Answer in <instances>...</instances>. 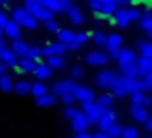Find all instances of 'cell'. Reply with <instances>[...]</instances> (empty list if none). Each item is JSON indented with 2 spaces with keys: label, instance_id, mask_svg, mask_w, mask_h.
<instances>
[{
  "label": "cell",
  "instance_id": "1",
  "mask_svg": "<svg viewBox=\"0 0 152 138\" xmlns=\"http://www.w3.org/2000/svg\"><path fill=\"white\" fill-rule=\"evenodd\" d=\"M82 109H83L82 112L87 115V119H88L90 125H95L96 122H98V119L102 117V114L105 112V107H103L102 104H98L96 101H92V102H88V104H83Z\"/></svg>",
  "mask_w": 152,
  "mask_h": 138
},
{
  "label": "cell",
  "instance_id": "2",
  "mask_svg": "<svg viewBox=\"0 0 152 138\" xmlns=\"http://www.w3.org/2000/svg\"><path fill=\"white\" fill-rule=\"evenodd\" d=\"M118 78V75H116L113 70H102V72H98V75H96L95 78V83L98 88L102 89H110L113 86V83H115V80Z\"/></svg>",
  "mask_w": 152,
  "mask_h": 138
},
{
  "label": "cell",
  "instance_id": "3",
  "mask_svg": "<svg viewBox=\"0 0 152 138\" xmlns=\"http://www.w3.org/2000/svg\"><path fill=\"white\" fill-rule=\"evenodd\" d=\"M85 62L90 67H105L110 62V55L103 50H92L85 55Z\"/></svg>",
  "mask_w": 152,
  "mask_h": 138
},
{
  "label": "cell",
  "instance_id": "4",
  "mask_svg": "<svg viewBox=\"0 0 152 138\" xmlns=\"http://www.w3.org/2000/svg\"><path fill=\"white\" fill-rule=\"evenodd\" d=\"M72 94H74V98H75V101H79L82 106L83 104H88V102H92V101H95V93H93V89L87 88V86L75 85Z\"/></svg>",
  "mask_w": 152,
  "mask_h": 138
},
{
  "label": "cell",
  "instance_id": "5",
  "mask_svg": "<svg viewBox=\"0 0 152 138\" xmlns=\"http://www.w3.org/2000/svg\"><path fill=\"white\" fill-rule=\"evenodd\" d=\"M67 52V44H62V42H48L46 46L41 49V55L43 57H53V55H64Z\"/></svg>",
  "mask_w": 152,
  "mask_h": 138
},
{
  "label": "cell",
  "instance_id": "6",
  "mask_svg": "<svg viewBox=\"0 0 152 138\" xmlns=\"http://www.w3.org/2000/svg\"><path fill=\"white\" fill-rule=\"evenodd\" d=\"M116 117H118L116 111H115L113 107H108V109H105V112L102 114V117L98 119L96 125H98V128H100L102 132H106V130H108V128L116 122Z\"/></svg>",
  "mask_w": 152,
  "mask_h": 138
},
{
  "label": "cell",
  "instance_id": "7",
  "mask_svg": "<svg viewBox=\"0 0 152 138\" xmlns=\"http://www.w3.org/2000/svg\"><path fill=\"white\" fill-rule=\"evenodd\" d=\"M75 80H61V81L54 83L53 86V94L56 96H64V94H72L74 88H75Z\"/></svg>",
  "mask_w": 152,
  "mask_h": 138
},
{
  "label": "cell",
  "instance_id": "8",
  "mask_svg": "<svg viewBox=\"0 0 152 138\" xmlns=\"http://www.w3.org/2000/svg\"><path fill=\"white\" fill-rule=\"evenodd\" d=\"M110 89H111V94L115 96V98H119V99H124L126 96L129 94L128 88H126V83H124V78L119 76V75H118V78L115 80V83H113V86Z\"/></svg>",
  "mask_w": 152,
  "mask_h": 138
},
{
  "label": "cell",
  "instance_id": "9",
  "mask_svg": "<svg viewBox=\"0 0 152 138\" xmlns=\"http://www.w3.org/2000/svg\"><path fill=\"white\" fill-rule=\"evenodd\" d=\"M152 104V96L144 91L132 93L131 94V106H137V107H147Z\"/></svg>",
  "mask_w": 152,
  "mask_h": 138
},
{
  "label": "cell",
  "instance_id": "10",
  "mask_svg": "<svg viewBox=\"0 0 152 138\" xmlns=\"http://www.w3.org/2000/svg\"><path fill=\"white\" fill-rule=\"evenodd\" d=\"M38 62H34L33 59H30V57H20L17 62V65L13 67L15 72H21V73H30L33 72L34 68H36Z\"/></svg>",
  "mask_w": 152,
  "mask_h": 138
},
{
  "label": "cell",
  "instance_id": "11",
  "mask_svg": "<svg viewBox=\"0 0 152 138\" xmlns=\"http://www.w3.org/2000/svg\"><path fill=\"white\" fill-rule=\"evenodd\" d=\"M136 59H137V57H136V54L132 49H121L116 62H118V67L121 68V67H128V65H131V63H134Z\"/></svg>",
  "mask_w": 152,
  "mask_h": 138
},
{
  "label": "cell",
  "instance_id": "12",
  "mask_svg": "<svg viewBox=\"0 0 152 138\" xmlns=\"http://www.w3.org/2000/svg\"><path fill=\"white\" fill-rule=\"evenodd\" d=\"M121 46H123V36L113 33V34H108V36H106V41H105V46L103 47L106 49V52H113V50L121 49Z\"/></svg>",
  "mask_w": 152,
  "mask_h": 138
},
{
  "label": "cell",
  "instance_id": "13",
  "mask_svg": "<svg viewBox=\"0 0 152 138\" xmlns=\"http://www.w3.org/2000/svg\"><path fill=\"white\" fill-rule=\"evenodd\" d=\"M70 122H72V128H74L75 133H83V132H87L90 127V122H88V119H87V115L83 114V112H80V114L77 115L75 119H72Z\"/></svg>",
  "mask_w": 152,
  "mask_h": 138
},
{
  "label": "cell",
  "instance_id": "14",
  "mask_svg": "<svg viewBox=\"0 0 152 138\" xmlns=\"http://www.w3.org/2000/svg\"><path fill=\"white\" fill-rule=\"evenodd\" d=\"M67 18H69L72 26H82V24L85 23V15H83V12L80 10L79 7H75V5L67 12Z\"/></svg>",
  "mask_w": 152,
  "mask_h": 138
},
{
  "label": "cell",
  "instance_id": "15",
  "mask_svg": "<svg viewBox=\"0 0 152 138\" xmlns=\"http://www.w3.org/2000/svg\"><path fill=\"white\" fill-rule=\"evenodd\" d=\"M113 17H115V23L119 28H128L131 24V20H129V15H128V7H119Z\"/></svg>",
  "mask_w": 152,
  "mask_h": 138
},
{
  "label": "cell",
  "instance_id": "16",
  "mask_svg": "<svg viewBox=\"0 0 152 138\" xmlns=\"http://www.w3.org/2000/svg\"><path fill=\"white\" fill-rule=\"evenodd\" d=\"M136 65L139 68V78L145 76L147 73H152V57H139L136 59Z\"/></svg>",
  "mask_w": 152,
  "mask_h": 138
},
{
  "label": "cell",
  "instance_id": "17",
  "mask_svg": "<svg viewBox=\"0 0 152 138\" xmlns=\"http://www.w3.org/2000/svg\"><path fill=\"white\" fill-rule=\"evenodd\" d=\"M87 39H88V34L87 33H75L72 42L67 44V52H75V50H79L82 46H85Z\"/></svg>",
  "mask_w": 152,
  "mask_h": 138
},
{
  "label": "cell",
  "instance_id": "18",
  "mask_svg": "<svg viewBox=\"0 0 152 138\" xmlns=\"http://www.w3.org/2000/svg\"><path fill=\"white\" fill-rule=\"evenodd\" d=\"M129 114H131V117L134 119L136 122H139V124H145V122H147V119L151 117L147 107H137V106H131Z\"/></svg>",
  "mask_w": 152,
  "mask_h": 138
},
{
  "label": "cell",
  "instance_id": "19",
  "mask_svg": "<svg viewBox=\"0 0 152 138\" xmlns=\"http://www.w3.org/2000/svg\"><path fill=\"white\" fill-rule=\"evenodd\" d=\"M4 33L7 34L10 39H13V41H17V39H21V26L20 24H17L15 21H8L7 24H5V28H4Z\"/></svg>",
  "mask_w": 152,
  "mask_h": 138
},
{
  "label": "cell",
  "instance_id": "20",
  "mask_svg": "<svg viewBox=\"0 0 152 138\" xmlns=\"http://www.w3.org/2000/svg\"><path fill=\"white\" fill-rule=\"evenodd\" d=\"M53 72H54V70H53V68H49V67H48L46 63H38L36 68L33 70L34 76H36V78L39 80V81H44V80L51 78V76H53Z\"/></svg>",
  "mask_w": 152,
  "mask_h": 138
},
{
  "label": "cell",
  "instance_id": "21",
  "mask_svg": "<svg viewBox=\"0 0 152 138\" xmlns=\"http://www.w3.org/2000/svg\"><path fill=\"white\" fill-rule=\"evenodd\" d=\"M124 83H126V88H128L129 94L144 91V81H142V78H124Z\"/></svg>",
  "mask_w": 152,
  "mask_h": 138
},
{
  "label": "cell",
  "instance_id": "22",
  "mask_svg": "<svg viewBox=\"0 0 152 138\" xmlns=\"http://www.w3.org/2000/svg\"><path fill=\"white\" fill-rule=\"evenodd\" d=\"M0 62H4L7 67H15L18 62V57L12 49H7V47H5V49L0 52Z\"/></svg>",
  "mask_w": 152,
  "mask_h": 138
},
{
  "label": "cell",
  "instance_id": "23",
  "mask_svg": "<svg viewBox=\"0 0 152 138\" xmlns=\"http://www.w3.org/2000/svg\"><path fill=\"white\" fill-rule=\"evenodd\" d=\"M28 15H31V13L25 7L13 8V10H12V21H15L17 24H20V26H21V24H23V21L28 18Z\"/></svg>",
  "mask_w": 152,
  "mask_h": 138
},
{
  "label": "cell",
  "instance_id": "24",
  "mask_svg": "<svg viewBox=\"0 0 152 138\" xmlns=\"http://www.w3.org/2000/svg\"><path fill=\"white\" fill-rule=\"evenodd\" d=\"M13 91L20 96H28L31 93V83L28 80H18L17 83H13Z\"/></svg>",
  "mask_w": 152,
  "mask_h": 138
},
{
  "label": "cell",
  "instance_id": "25",
  "mask_svg": "<svg viewBox=\"0 0 152 138\" xmlns=\"http://www.w3.org/2000/svg\"><path fill=\"white\" fill-rule=\"evenodd\" d=\"M46 65L53 70H62L66 67V59L64 55H53L46 59Z\"/></svg>",
  "mask_w": 152,
  "mask_h": 138
},
{
  "label": "cell",
  "instance_id": "26",
  "mask_svg": "<svg viewBox=\"0 0 152 138\" xmlns=\"http://www.w3.org/2000/svg\"><path fill=\"white\" fill-rule=\"evenodd\" d=\"M56 102H57V99H56V94H44V96H41V98H36V104L39 106V107H43V109H49V107H53V106H56Z\"/></svg>",
  "mask_w": 152,
  "mask_h": 138
},
{
  "label": "cell",
  "instance_id": "27",
  "mask_svg": "<svg viewBox=\"0 0 152 138\" xmlns=\"http://www.w3.org/2000/svg\"><path fill=\"white\" fill-rule=\"evenodd\" d=\"M28 49H30V46L21 39H17V41L12 42V50L17 54V57H25L26 52H28Z\"/></svg>",
  "mask_w": 152,
  "mask_h": 138
},
{
  "label": "cell",
  "instance_id": "28",
  "mask_svg": "<svg viewBox=\"0 0 152 138\" xmlns=\"http://www.w3.org/2000/svg\"><path fill=\"white\" fill-rule=\"evenodd\" d=\"M33 17L36 18L38 21H44V23H46V21H49V20H54V13L51 10H48L44 5H41V7L38 8V12L33 15Z\"/></svg>",
  "mask_w": 152,
  "mask_h": 138
},
{
  "label": "cell",
  "instance_id": "29",
  "mask_svg": "<svg viewBox=\"0 0 152 138\" xmlns=\"http://www.w3.org/2000/svg\"><path fill=\"white\" fill-rule=\"evenodd\" d=\"M119 73H121L124 78H139V68H137V65H136V62L131 63V65H128V67H121V68H119Z\"/></svg>",
  "mask_w": 152,
  "mask_h": 138
},
{
  "label": "cell",
  "instance_id": "30",
  "mask_svg": "<svg viewBox=\"0 0 152 138\" xmlns=\"http://www.w3.org/2000/svg\"><path fill=\"white\" fill-rule=\"evenodd\" d=\"M139 23H141V28L145 31V34H147L149 37H152V13L142 15Z\"/></svg>",
  "mask_w": 152,
  "mask_h": 138
},
{
  "label": "cell",
  "instance_id": "31",
  "mask_svg": "<svg viewBox=\"0 0 152 138\" xmlns=\"http://www.w3.org/2000/svg\"><path fill=\"white\" fill-rule=\"evenodd\" d=\"M49 93V89H48V86L44 85L43 81H36L31 85V94L34 96V98H41V96L48 94Z\"/></svg>",
  "mask_w": 152,
  "mask_h": 138
},
{
  "label": "cell",
  "instance_id": "32",
  "mask_svg": "<svg viewBox=\"0 0 152 138\" xmlns=\"http://www.w3.org/2000/svg\"><path fill=\"white\" fill-rule=\"evenodd\" d=\"M56 36H57V41H59V42L69 44V42H72L74 36H75V31H72V29H61Z\"/></svg>",
  "mask_w": 152,
  "mask_h": 138
},
{
  "label": "cell",
  "instance_id": "33",
  "mask_svg": "<svg viewBox=\"0 0 152 138\" xmlns=\"http://www.w3.org/2000/svg\"><path fill=\"white\" fill-rule=\"evenodd\" d=\"M96 102H98V104H102L105 109L113 107V102H115V96H113L111 93H103V94H100L98 98H96Z\"/></svg>",
  "mask_w": 152,
  "mask_h": 138
},
{
  "label": "cell",
  "instance_id": "34",
  "mask_svg": "<svg viewBox=\"0 0 152 138\" xmlns=\"http://www.w3.org/2000/svg\"><path fill=\"white\" fill-rule=\"evenodd\" d=\"M0 89H2L4 93H10V91H13V80H12L8 75L0 76Z\"/></svg>",
  "mask_w": 152,
  "mask_h": 138
},
{
  "label": "cell",
  "instance_id": "35",
  "mask_svg": "<svg viewBox=\"0 0 152 138\" xmlns=\"http://www.w3.org/2000/svg\"><path fill=\"white\" fill-rule=\"evenodd\" d=\"M41 4H43L48 10L53 12V13H61V12H62L59 0H41Z\"/></svg>",
  "mask_w": 152,
  "mask_h": 138
},
{
  "label": "cell",
  "instance_id": "36",
  "mask_svg": "<svg viewBox=\"0 0 152 138\" xmlns=\"http://www.w3.org/2000/svg\"><path fill=\"white\" fill-rule=\"evenodd\" d=\"M139 137H141V133H139V130L136 127H131V125L123 127L121 138H139Z\"/></svg>",
  "mask_w": 152,
  "mask_h": 138
},
{
  "label": "cell",
  "instance_id": "37",
  "mask_svg": "<svg viewBox=\"0 0 152 138\" xmlns=\"http://www.w3.org/2000/svg\"><path fill=\"white\" fill-rule=\"evenodd\" d=\"M23 5L31 15H34L38 12V8H39L43 4H41V0H23Z\"/></svg>",
  "mask_w": 152,
  "mask_h": 138
},
{
  "label": "cell",
  "instance_id": "38",
  "mask_svg": "<svg viewBox=\"0 0 152 138\" xmlns=\"http://www.w3.org/2000/svg\"><path fill=\"white\" fill-rule=\"evenodd\" d=\"M25 57H30V59H33L34 62H38V63H39V60L43 59V55H41V49L36 47V46H30V49H28V52H26Z\"/></svg>",
  "mask_w": 152,
  "mask_h": 138
},
{
  "label": "cell",
  "instance_id": "39",
  "mask_svg": "<svg viewBox=\"0 0 152 138\" xmlns=\"http://www.w3.org/2000/svg\"><path fill=\"white\" fill-rule=\"evenodd\" d=\"M121 132H123V127L118 124V122H115V124L106 130V133H108L110 138H121Z\"/></svg>",
  "mask_w": 152,
  "mask_h": 138
},
{
  "label": "cell",
  "instance_id": "40",
  "mask_svg": "<svg viewBox=\"0 0 152 138\" xmlns=\"http://www.w3.org/2000/svg\"><path fill=\"white\" fill-rule=\"evenodd\" d=\"M21 28H26V29H30V31H34V29H38V20L33 17V15H28V18L23 21V24H21Z\"/></svg>",
  "mask_w": 152,
  "mask_h": 138
},
{
  "label": "cell",
  "instance_id": "41",
  "mask_svg": "<svg viewBox=\"0 0 152 138\" xmlns=\"http://www.w3.org/2000/svg\"><path fill=\"white\" fill-rule=\"evenodd\" d=\"M44 28H46L49 33H53V34H57L61 31V24H59V21H56V20L46 21V23H44Z\"/></svg>",
  "mask_w": 152,
  "mask_h": 138
},
{
  "label": "cell",
  "instance_id": "42",
  "mask_svg": "<svg viewBox=\"0 0 152 138\" xmlns=\"http://www.w3.org/2000/svg\"><path fill=\"white\" fill-rule=\"evenodd\" d=\"M69 73H70V78L72 80H79V78H82L83 76V67L82 65H74V67H70V70H69Z\"/></svg>",
  "mask_w": 152,
  "mask_h": 138
},
{
  "label": "cell",
  "instance_id": "43",
  "mask_svg": "<svg viewBox=\"0 0 152 138\" xmlns=\"http://www.w3.org/2000/svg\"><path fill=\"white\" fill-rule=\"evenodd\" d=\"M80 109H77V107H74V106H69V107H66L64 109V117L66 119H69V120H72V119H75L77 115L80 114Z\"/></svg>",
  "mask_w": 152,
  "mask_h": 138
},
{
  "label": "cell",
  "instance_id": "44",
  "mask_svg": "<svg viewBox=\"0 0 152 138\" xmlns=\"http://www.w3.org/2000/svg\"><path fill=\"white\" fill-rule=\"evenodd\" d=\"M141 55L142 57H152V42H141Z\"/></svg>",
  "mask_w": 152,
  "mask_h": 138
},
{
  "label": "cell",
  "instance_id": "45",
  "mask_svg": "<svg viewBox=\"0 0 152 138\" xmlns=\"http://www.w3.org/2000/svg\"><path fill=\"white\" fill-rule=\"evenodd\" d=\"M128 15H129V20H131V23H132V21H139V20H141V17H142L141 10H139V8H136V7L128 8Z\"/></svg>",
  "mask_w": 152,
  "mask_h": 138
},
{
  "label": "cell",
  "instance_id": "46",
  "mask_svg": "<svg viewBox=\"0 0 152 138\" xmlns=\"http://www.w3.org/2000/svg\"><path fill=\"white\" fill-rule=\"evenodd\" d=\"M102 4H103V0H87V5H88V8L93 13H98L100 8H102Z\"/></svg>",
  "mask_w": 152,
  "mask_h": 138
},
{
  "label": "cell",
  "instance_id": "47",
  "mask_svg": "<svg viewBox=\"0 0 152 138\" xmlns=\"http://www.w3.org/2000/svg\"><path fill=\"white\" fill-rule=\"evenodd\" d=\"M105 41H106V36L102 31H96V33L93 34V42H95L96 46H105Z\"/></svg>",
  "mask_w": 152,
  "mask_h": 138
},
{
  "label": "cell",
  "instance_id": "48",
  "mask_svg": "<svg viewBox=\"0 0 152 138\" xmlns=\"http://www.w3.org/2000/svg\"><path fill=\"white\" fill-rule=\"evenodd\" d=\"M61 102H62L66 107H69V106H74V102H75V98H74V94H64L61 96Z\"/></svg>",
  "mask_w": 152,
  "mask_h": 138
},
{
  "label": "cell",
  "instance_id": "49",
  "mask_svg": "<svg viewBox=\"0 0 152 138\" xmlns=\"http://www.w3.org/2000/svg\"><path fill=\"white\" fill-rule=\"evenodd\" d=\"M142 81H144V91H152V73L142 76Z\"/></svg>",
  "mask_w": 152,
  "mask_h": 138
},
{
  "label": "cell",
  "instance_id": "50",
  "mask_svg": "<svg viewBox=\"0 0 152 138\" xmlns=\"http://www.w3.org/2000/svg\"><path fill=\"white\" fill-rule=\"evenodd\" d=\"M59 4H61V8H62L64 13H67V12L75 5V4H74V0H59Z\"/></svg>",
  "mask_w": 152,
  "mask_h": 138
},
{
  "label": "cell",
  "instance_id": "51",
  "mask_svg": "<svg viewBox=\"0 0 152 138\" xmlns=\"http://www.w3.org/2000/svg\"><path fill=\"white\" fill-rule=\"evenodd\" d=\"M10 21V18H8V15L5 13V12L0 10V28H5V24Z\"/></svg>",
  "mask_w": 152,
  "mask_h": 138
},
{
  "label": "cell",
  "instance_id": "52",
  "mask_svg": "<svg viewBox=\"0 0 152 138\" xmlns=\"http://www.w3.org/2000/svg\"><path fill=\"white\" fill-rule=\"evenodd\" d=\"M92 138H110V137H108V133H106V132L100 130V132H96V133H93Z\"/></svg>",
  "mask_w": 152,
  "mask_h": 138
},
{
  "label": "cell",
  "instance_id": "53",
  "mask_svg": "<svg viewBox=\"0 0 152 138\" xmlns=\"http://www.w3.org/2000/svg\"><path fill=\"white\" fill-rule=\"evenodd\" d=\"M144 125H145V130H147L149 133L152 135V117H149V119H147V122H145Z\"/></svg>",
  "mask_w": 152,
  "mask_h": 138
},
{
  "label": "cell",
  "instance_id": "54",
  "mask_svg": "<svg viewBox=\"0 0 152 138\" xmlns=\"http://www.w3.org/2000/svg\"><path fill=\"white\" fill-rule=\"evenodd\" d=\"M134 0H118V5L119 7H128V5H131Z\"/></svg>",
  "mask_w": 152,
  "mask_h": 138
},
{
  "label": "cell",
  "instance_id": "55",
  "mask_svg": "<svg viewBox=\"0 0 152 138\" xmlns=\"http://www.w3.org/2000/svg\"><path fill=\"white\" fill-rule=\"evenodd\" d=\"M7 68H8V67L5 65L4 62H0V76H4V75H7Z\"/></svg>",
  "mask_w": 152,
  "mask_h": 138
},
{
  "label": "cell",
  "instance_id": "56",
  "mask_svg": "<svg viewBox=\"0 0 152 138\" xmlns=\"http://www.w3.org/2000/svg\"><path fill=\"white\" fill-rule=\"evenodd\" d=\"M74 138H92V135L87 133V132H83V133H77Z\"/></svg>",
  "mask_w": 152,
  "mask_h": 138
},
{
  "label": "cell",
  "instance_id": "57",
  "mask_svg": "<svg viewBox=\"0 0 152 138\" xmlns=\"http://www.w3.org/2000/svg\"><path fill=\"white\" fill-rule=\"evenodd\" d=\"M12 0H0V7H7V5H10Z\"/></svg>",
  "mask_w": 152,
  "mask_h": 138
},
{
  "label": "cell",
  "instance_id": "58",
  "mask_svg": "<svg viewBox=\"0 0 152 138\" xmlns=\"http://www.w3.org/2000/svg\"><path fill=\"white\" fill-rule=\"evenodd\" d=\"M4 49H5V41L2 39V37H0V52H2Z\"/></svg>",
  "mask_w": 152,
  "mask_h": 138
},
{
  "label": "cell",
  "instance_id": "59",
  "mask_svg": "<svg viewBox=\"0 0 152 138\" xmlns=\"http://www.w3.org/2000/svg\"><path fill=\"white\" fill-rule=\"evenodd\" d=\"M4 36V28H0V37Z\"/></svg>",
  "mask_w": 152,
  "mask_h": 138
},
{
  "label": "cell",
  "instance_id": "60",
  "mask_svg": "<svg viewBox=\"0 0 152 138\" xmlns=\"http://www.w3.org/2000/svg\"><path fill=\"white\" fill-rule=\"evenodd\" d=\"M151 111H152V104H151Z\"/></svg>",
  "mask_w": 152,
  "mask_h": 138
},
{
  "label": "cell",
  "instance_id": "61",
  "mask_svg": "<svg viewBox=\"0 0 152 138\" xmlns=\"http://www.w3.org/2000/svg\"><path fill=\"white\" fill-rule=\"evenodd\" d=\"M116 2H118V0H116Z\"/></svg>",
  "mask_w": 152,
  "mask_h": 138
}]
</instances>
